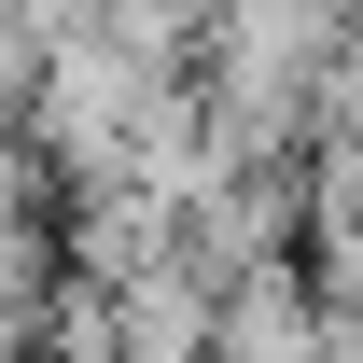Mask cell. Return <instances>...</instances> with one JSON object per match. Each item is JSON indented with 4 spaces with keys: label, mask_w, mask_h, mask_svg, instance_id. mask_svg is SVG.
Segmentation results:
<instances>
[{
    "label": "cell",
    "mask_w": 363,
    "mask_h": 363,
    "mask_svg": "<svg viewBox=\"0 0 363 363\" xmlns=\"http://www.w3.org/2000/svg\"><path fill=\"white\" fill-rule=\"evenodd\" d=\"M196 363H335V321H321V294L294 266H252L224 308H210V350Z\"/></svg>",
    "instance_id": "6da1fadb"
},
{
    "label": "cell",
    "mask_w": 363,
    "mask_h": 363,
    "mask_svg": "<svg viewBox=\"0 0 363 363\" xmlns=\"http://www.w3.org/2000/svg\"><path fill=\"white\" fill-rule=\"evenodd\" d=\"M321 140H363V14H335V56H321Z\"/></svg>",
    "instance_id": "7a4b0ae2"
}]
</instances>
